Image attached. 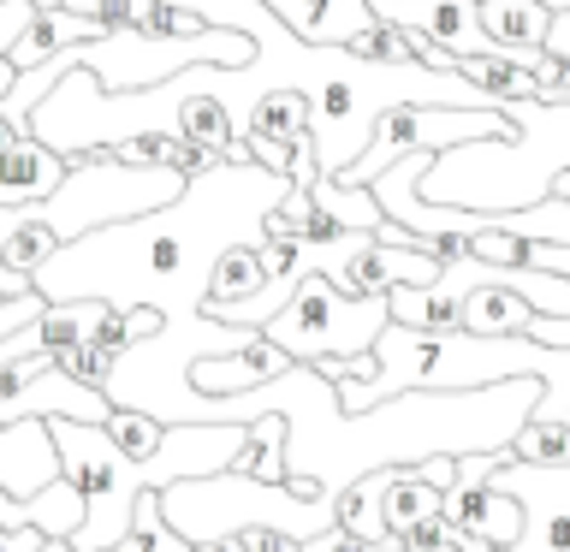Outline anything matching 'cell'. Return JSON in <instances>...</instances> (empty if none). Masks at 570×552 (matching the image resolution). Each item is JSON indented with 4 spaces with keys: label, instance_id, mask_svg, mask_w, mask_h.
<instances>
[{
    "label": "cell",
    "instance_id": "cell-1",
    "mask_svg": "<svg viewBox=\"0 0 570 552\" xmlns=\"http://www.w3.org/2000/svg\"><path fill=\"white\" fill-rule=\"evenodd\" d=\"M505 381H541L547 398L529 422H570V345H534V338H475V333H416L392 327L374 345V381H345L338 404L345 416H368L386 398L410 392H488Z\"/></svg>",
    "mask_w": 570,
    "mask_h": 552
},
{
    "label": "cell",
    "instance_id": "cell-2",
    "mask_svg": "<svg viewBox=\"0 0 570 552\" xmlns=\"http://www.w3.org/2000/svg\"><path fill=\"white\" fill-rule=\"evenodd\" d=\"M517 137L463 142L440 155L422 178V203L470 214H523L541 208L570 172V101H511Z\"/></svg>",
    "mask_w": 570,
    "mask_h": 552
},
{
    "label": "cell",
    "instance_id": "cell-3",
    "mask_svg": "<svg viewBox=\"0 0 570 552\" xmlns=\"http://www.w3.org/2000/svg\"><path fill=\"white\" fill-rule=\"evenodd\" d=\"M338 499L345 493H315L303 499L292 487H267V481H249L238 470L208 475V481H178V487L160 493V511L167 523L185 534L190 546L208 541H232L244 529H279L292 541H321V534L338 529Z\"/></svg>",
    "mask_w": 570,
    "mask_h": 552
},
{
    "label": "cell",
    "instance_id": "cell-4",
    "mask_svg": "<svg viewBox=\"0 0 570 552\" xmlns=\"http://www.w3.org/2000/svg\"><path fill=\"white\" fill-rule=\"evenodd\" d=\"M53 445H60L66 481L83 493V529L71 552H114L137 523V499L149 487V463L119 452V440L96 422H48Z\"/></svg>",
    "mask_w": 570,
    "mask_h": 552
},
{
    "label": "cell",
    "instance_id": "cell-5",
    "mask_svg": "<svg viewBox=\"0 0 570 552\" xmlns=\"http://www.w3.org/2000/svg\"><path fill=\"white\" fill-rule=\"evenodd\" d=\"M386 327H392V297H351V292H338L333 279L315 274V279L297 285V297L285 303V315L267 327V338H274L292 363L321 368V363H333V356H345V363L374 356Z\"/></svg>",
    "mask_w": 570,
    "mask_h": 552
},
{
    "label": "cell",
    "instance_id": "cell-6",
    "mask_svg": "<svg viewBox=\"0 0 570 552\" xmlns=\"http://www.w3.org/2000/svg\"><path fill=\"white\" fill-rule=\"evenodd\" d=\"M488 137H517L511 114H470V107H392L374 125V142L356 167L338 178L351 190H368L381 172H392L404 155H452L463 142H488Z\"/></svg>",
    "mask_w": 570,
    "mask_h": 552
},
{
    "label": "cell",
    "instance_id": "cell-7",
    "mask_svg": "<svg viewBox=\"0 0 570 552\" xmlns=\"http://www.w3.org/2000/svg\"><path fill=\"white\" fill-rule=\"evenodd\" d=\"M374 24L410 30L422 42H434L452 60H488L493 36L481 30V0H374Z\"/></svg>",
    "mask_w": 570,
    "mask_h": 552
},
{
    "label": "cell",
    "instance_id": "cell-8",
    "mask_svg": "<svg viewBox=\"0 0 570 552\" xmlns=\"http://www.w3.org/2000/svg\"><path fill=\"white\" fill-rule=\"evenodd\" d=\"M66 475L48 422H0V487L12 499H36Z\"/></svg>",
    "mask_w": 570,
    "mask_h": 552
},
{
    "label": "cell",
    "instance_id": "cell-9",
    "mask_svg": "<svg viewBox=\"0 0 570 552\" xmlns=\"http://www.w3.org/2000/svg\"><path fill=\"white\" fill-rule=\"evenodd\" d=\"M285 368H297V363L267 333H256L238 356H208V363H196L190 368V386H196V398H244V392L279 381Z\"/></svg>",
    "mask_w": 570,
    "mask_h": 552
},
{
    "label": "cell",
    "instance_id": "cell-10",
    "mask_svg": "<svg viewBox=\"0 0 570 552\" xmlns=\"http://www.w3.org/2000/svg\"><path fill=\"white\" fill-rule=\"evenodd\" d=\"M71 178V160L53 155L42 137H24L12 149H0V208H24V203H48Z\"/></svg>",
    "mask_w": 570,
    "mask_h": 552
},
{
    "label": "cell",
    "instance_id": "cell-11",
    "mask_svg": "<svg viewBox=\"0 0 570 552\" xmlns=\"http://www.w3.org/2000/svg\"><path fill=\"white\" fill-rule=\"evenodd\" d=\"M445 516V487L428 475V463H410V470H386V529L392 541L422 523H440Z\"/></svg>",
    "mask_w": 570,
    "mask_h": 552
},
{
    "label": "cell",
    "instance_id": "cell-12",
    "mask_svg": "<svg viewBox=\"0 0 570 552\" xmlns=\"http://www.w3.org/2000/svg\"><path fill=\"white\" fill-rule=\"evenodd\" d=\"M101 321H107V303H48L30 333H36V351H48L66 368L83 345H96Z\"/></svg>",
    "mask_w": 570,
    "mask_h": 552
},
{
    "label": "cell",
    "instance_id": "cell-13",
    "mask_svg": "<svg viewBox=\"0 0 570 552\" xmlns=\"http://www.w3.org/2000/svg\"><path fill=\"white\" fill-rule=\"evenodd\" d=\"M267 285H274V274H267L262 262V244H244L232 249V256L214 267V292H208V309H232V303H256ZM203 309V315H208Z\"/></svg>",
    "mask_w": 570,
    "mask_h": 552
},
{
    "label": "cell",
    "instance_id": "cell-14",
    "mask_svg": "<svg viewBox=\"0 0 570 552\" xmlns=\"http://www.w3.org/2000/svg\"><path fill=\"white\" fill-rule=\"evenodd\" d=\"M285 457H292V434H285V416H262L249 422V445L244 457L232 463L249 481H267V487H285Z\"/></svg>",
    "mask_w": 570,
    "mask_h": 552
},
{
    "label": "cell",
    "instance_id": "cell-15",
    "mask_svg": "<svg viewBox=\"0 0 570 552\" xmlns=\"http://www.w3.org/2000/svg\"><path fill=\"white\" fill-rule=\"evenodd\" d=\"M338 529L356 534V541H368V546L392 541V529H386V470L368 475V481H356V487L338 499Z\"/></svg>",
    "mask_w": 570,
    "mask_h": 552
},
{
    "label": "cell",
    "instance_id": "cell-16",
    "mask_svg": "<svg viewBox=\"0 0 570 552\" xmlns=\"http://www.w3.org/2000/svg\"><path fill=\"white\" fill-rule=\"evenodd\" d=\"M114 552H196V546L167 523V511H160V493H142V499H137V523H131V534H125Z\"/></svg>",
    "mask_w": 570,
    "mask_h": 552
},
{
    "label": "cell",
    "instance_id": "cell-17",
    "mask_svg": "<svg viewBox=\"0 0 570 552\" xmlns=\"http://www.w3.org/2000/svg\"><path fill=\"white\" fill-rule=\"evenodd\" d=\"M511 463L529 470H570V422H529L511 440Z\"/></svg>",
    "mask_w": 570,
    "mask_h": 552
},
{
    "label": "cell",
    "instance_id": "cell-18",
    "mask_svg": "<svg viewBox=\"0 0 570 552\" xmlns=\"http://www.w3.org/2000/svg\"><path fill=\"white\" fill-rule=\"evenodd\" d=\"M107 434L119 440V452H131L137 463H149V457L160 452V440H167V427H160L155 416H137V410H114Z\"/></svg>",
    "mask_w": 570,
    "mask_h": 552
},
{
    "label": "cell",
    "instance_id": "cell-19",
    "mask_svg": "<svg viewBox=\"0 0 570 552\" xmlns=\"http://www.w3.org/2000/svg\"><path fill=\"white\" fill-rule=\"evenodd\" d=\"M53 541L36 529H0V552H48Z\"/></svg>",
    "mask_w": 570,
    "mask_h": 552
},
{
    "label": "cell",
    "instance_id": "cell-20",
    "mask_svg": "<svg viewBox=\"0 0 570 552\" xmlns=\"http://www.w3.org/2000/svg\"><path fill=\"white\" fill-rule=\"evenodd\" d=\"M12 89H18V66L7 60V53H0V101H7V96H12Z\"/></svg>",
    "mask_w": 570,
    "mask_h": 552
},
{
    "label": "cell",
    "instance_id": "cell-21",
    "mask_svg": "<svg viewBox=\"0 0 570 552\" xmlns=\"http://www.w3.org/2000/svg\"><path fill=\"white\" fill-rule=\"evenodd\" d=\"M196 552H244L238 541H208V546H196Z\"/></svg>",
    "mask_w": 570,
    "mask_h": 552
},
{
    "label": "cell",
    "instance_id": "cell-22",
    "mask_svg": "<svg viewBox=\"0 0 570 552\" xmlns=\"http://www.w3.org/2000/svg\"><path fill=\"white\" fill-rule=\"evenodd\" d=\"M30 7H36V12H60L66 0H30Z\"/></svg>",
    "mask_w": 570,
    "mask_h": 552
},
{
    "label": "cell",
    "instance_id": "cell-23",
    "mask_svg": "<svg viewBox=\"0 0 570 552\" xmlns=\"http://www.w3.org/2000/svg\"><path fill=\"white\" fill-rule=\"evenodd\" d=\"M552 196H564V203H570V172L559 178V185H552Z\"/></svg>",
    "mask_w": 570,
    "mask_h": 552
},
{
    "label": "cell",
    "instance_id": "cell-24",
    "mask_svg": "<svg viewBox=\"0 0 570 552\" xmlns=\"http://www.w3.org/2000/svg\"><path fill=\"white\" fill-rule=\"evenodd\" d=\"M428 552H463L458 541H440V546H428Z\"/></svg>",
    "mask_w": 570,
    "mask_h": 552
},
{
    "label": "cell",
    "instance_id": "cell-25",
    "mask_svg": "<svg viewBox=\"0 0 570 552\" xmlns=\"http://www.w3.org/2000/svg\"><path fill=\"white\" fill-rule=\"evenodd\" d=\"M368 552H404V546H399V541H386V546H368Z\"/></svg>",
    "mask_w": 570,
    "mask_h": 552
},
{
    "label": "cell",
    "instance_id": "cell-26",
    "mask_svg": "<svg viewBox=\"0 0 570 552\" xmlns=\"http://www.w3.org/2000/svg\"><path fill=\"white\" fill-rule=\"evenodd\" d=\"M0 303H7V297H0Z\"/></svg>",
    "mask_w": 570,
    "mask_h": 552
}]
</instances>
